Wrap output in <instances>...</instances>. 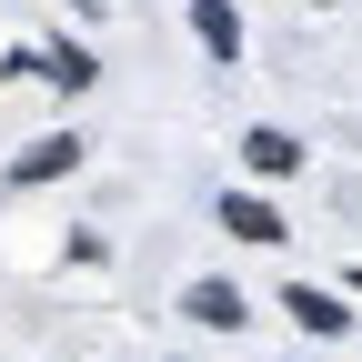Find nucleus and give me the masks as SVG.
<instances>
[{
	"instance_id": "obj_2",
	"label": "nucleus",
	"mask_w": 362,
	"mask_h": 362,
	"mask_svg": "<svg viewBox=\"0 0 362 362\" xmlns=\"http://www.w3.org/2000/svg\"><path fill=\"white\" fill-rule=\"evenodd\" d=\"M221 232L232 242H282V211H272L262 192H221Z\"/></svg>"
},
{
	"instance_id": "obj_5",
	"label": "nucleus",
	"mask_w": 362,
	"mask_h": 362,
	"mask_svg": "<svg viewBox=\"0 0 362 362\" xmlns=\"http://www.w3.org/2000/svg\"><path fill=\"white\" fill-rule=\"evenodd\" d=\"M282 302H292V322H302V332H322V342H342V322H352V312H342L332 292H312V282H292Z\"/></svg>"
},
{
	"instance_id": "obj_3",
	"label": "nucleus",
	"mask_w": 362,
	"mask_h": 362,
	"mask_svg": "<svg viewBox=\"0 0 362 362\" xmlns=\"http://www.w3.org/2000/svg\"><path fill=\"white\" fill-rule=\"evenodd\" d=\"M192 30H202V51H211V61H232V51H242V11H232V0H192Z\"/></svg>"
},
{
	"instance_id": "obj_6",
	"label": "nucleus",
	"mask_w": 362,
	"mask_h": 362,
	"mask_svg": "<svg viewBox=\"0 0 362 362\" xmlns=\"http://www.w3.org/2000/svg\"><path fill=\"white\" fill-rule=\"evenodd\" d=\"M252 171H272V181H282V171H302V141H292V131H252Z\"/></svg>"
},
{
	"instance_id": "obj_7",
	"label": "nucleus",
	"mask_w": 362,
	"mask_h": 362,
	"mask_svg": "<svg viewBox=\"0 0 362 362\" xmlns=\"http://www.w3.org/2000/svg\"><path fill=\"white\" fill-rule=\"evenodd\" d=\"M21 71H51L61 90H90V51H71V40H61V51H40V61H21Z\"/></svg>"
},
{
	"instance_id": "obj_4",
	"label": "nucleus",
	"mask_w": 362,
	"mask_h": 362,
	"mask_svg": "<svg viewBox=\"0 0 362 362\" xmlns=\"http://www.w3.org/2000/svg\"><path fill=\"white\" fill-rule=\"evenodd\" d=\"M181 312L211 322V332H242V292H232V282H192V292H181Z\"/></svg>"
},
{
	"instance_id": "obj_1",
	"label": "nucleus",
	"mask_w": 362,
	"mask_h": 362,
	"mask_svg": "<svg viewBox=\"0 0 362 362\" xmlns=\"http://www.w3.org/2000/svg\"><path fill=\"white\" fill-rule=\"evenodd\" d=\"M71 161H81V141H71V131H51V141H30V151L0 171V181H11V192H30V181H61Z\"/></svg>"
}]
</instances>
